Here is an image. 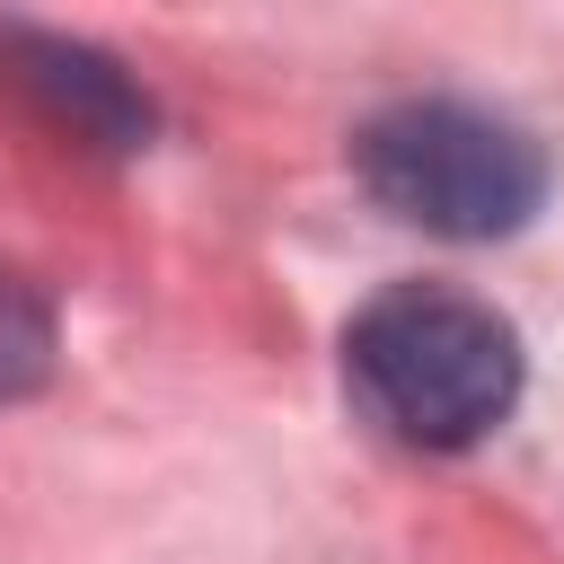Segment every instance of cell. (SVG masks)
I'll use <instances>...</instances> for the list:
<instances>
[{"mask_svg":"<svg viewBox=\"0 0 564 564\" xmlns=\"http://www.w3.org/2000/svg\"><path fill=\"white\" fill-rule=\"evenodd\" d=\"M344 379L405 449H467L520 405V335L467 291L397 282L344 326Z\"/></svg>","mask_w":564,"mask_h":564,"instance_id":"6da1fadb","label":"cell"},{"mask_svg":"<svg viewBox=\"0 0 564 564\" xmlns=\"http://www.w3.org/2000/svg\"><path fill=\"white\" fill-rule=\"evenodd\" d=\"M352 176L379 212L432 229V238H511L546 203V159L520 123L423 97L388 106L352 132Z\"/></svg>","mask_w":564,"mask_h":564,"instance_id":"7a4b0ae2","label":"cell"},{"mask_svg":"<svg viewBox=\"0 0 564 564\" xmlns=\"http://www.w3.org/2000/svg\"><path fill=\"white\" fill-rule=\"evenodd\" d=\"M0 70L9 88H26L70 141L88 150H141L150 141V97L88 44L70 35H35V26H0Z\"/></svg>","mask_w":564,"mask_h":564,"instance_id":"3957f363","label":"cell"},{"mask_svg":"<svg viewBox=\"0 0 564 564\" xmlns=\"http://www.w3.org/2000/svg\"><path fill=\"white\" fill-rule=\"evenodd\" d=\"M44 370H53V308L35 300V282L0 264V405L26 397Z\"/></svg>","mask_w":564,"mask_h":564,"instance_id":"277c9868","label":"cell"}]
</instances>
